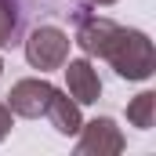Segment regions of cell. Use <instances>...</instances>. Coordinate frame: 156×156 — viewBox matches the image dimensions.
Segmentation results:
<instances>
[{
  "label": "cell",
  "mask_w": 156,
  "mask_h": 156,
  "mask_svg": "<svg viewBox=\"0 0 156 156\" xmlns=\"http://www.w3.org/2000/svg\"><path fill=\"white\" fill-rule=\"evenodd\" d=\"M76 26V44L83 55L91 58H105L120 80H149L156 69V55H153V40L142 29H127L113 18L102 15H83Z\"/></svg>",
  "instance_id": "cell-1"
},
{
  "label": "cell",
  "mask_w": 156,
  "mask_h": 156,
  "mask_svg": "<svg viewBox=\"0 0 156 156\" xmlns=\"http://www.w3.org/2000/svg\"><path fill=\"white\" fill-rule=\"evenodd\" d=\"M22 44H26V62L33 69H40V73H51V69H62L66 66L73 40H69L66 29H58V26H37Z\"/></svg>",
  "instance_id": "cell-2"
},
{
  "label": "cell",
  "mask_w": 156,
  "mask_h": 156,
  "mask_svg": "<svg viewBox=\"0 0 156 156\" xmlns=\"http://www.w3.org/2000/svg\"><path fill=\"white\" fill-rule=\"evenodd\" d=\"M76 134H80V142H76L80 156H116L127 145L116 120H109V116H94L91 123H80Z\"/></svg>",
  "instance_id": "cell-3"
},
{
  "label": "cell",
  "mask_w": 156,
  "mask_h": 156,
  "mask_svg": "<svg viewBox=\"0 0 156 156\" xmlns=\"http://www.w3.org/2000/svg\"><path fill=\"white\" fill-rule=\"evenodd\" d=\"M51 94H55V83H47L44 76H26L11 87L7 109L22 120H40L44 109H47V102H51Z\"/></svg>",
  "instance_id": "cell-4"
},
{
  "label": "cell",
  "mask_w": 156,
  "mask_h": 156,
  "mask_svg": "<svg viewBox=\"0 0 156 156\" xmlns=\"http://www.w3.org/2000/svg\"><path fill=\"white\" fill-rule=\"evenodd\" d=\"M66 94L76 102V105H91L102 98V80L98 69L87 62V58H66Z\"/></svg>",
  "instance_id": "cell-5"
},
{
  "label": "cell",
  "mask_w": 156,
  "mask_h": 156,
  "mask_svg": "<svg viewBox=\"0 0 156 156\" xmlns=\"http://www.w3.org/2000/svg\"><path fill=\"white\" fill-rule=\"evenodd\" d=\"M44 120L58 131V134H76L80 123H83V116H80V105L66 94V91H58L55 87V94H51V102H47V109H44Z\"/></svg>",
  "instance_id": "cell-6"
},
{
  "label": "cell",
  "mask_w": 156,
  "mask_h": 156,
  "mask_svg": "<svg viewBox=\"0 0 156 156\" xmlns=\"http://www.w3.org/2000/svg\"><path fill=\"white\" fill-rule=\"evenodd\" d=\"M18 7H22L26 18H29L33 11H51V15H66L69 22H80V18L91 11L87 0H18Z\"/></svg>",
  "instance_id": "cell-7"
},
{
  "label": "cell",
  "mask_w": 156,
  "mask_h": 156,
  "mask_svg": "<svg viewBox=\"0 0 156 156\" xmlns=\"http://www.w3.org/2000/svg\"><path fill=\"white\" fill-rule=\"evenodd\" d=\"M22 33H26V15L18 0H0V47L22 44Z\"/></svg>",
  "instance_id": "cell-8"
},
{
  "label": "cell",
  "mask_w": 156,
  "mask_h": 156,
  "mask_svg": "<svg viewBox=\"0 0 156 156\" xmlns=\"http://www.w3.org/2000/svg\"><path fill=\"white\" fill-rule=\"evenodd\" d=\"M153 120H156V94L153 91H142L138 98L127 102V123H131V127L153 131Z\"/></svg>",
  "instance_id": "cell-9"
},
{
  "label": "cell",
  "mask_w": 156,
  "mask_h": 156,
  "mask_svg": "<svg viewBox=\"0 0 156 156\" xmlns=\"http://www.w3.org/2000/svg\"><path fill=\"white\" fill-rule=\"evenodd\" d=\"M11 127H15V113L7 109V102H0V142L11 134Z\"/></svg>",
  "instance_id": "cell-10"
},
{
  "label": "cell",
  "mask_w": 156,
  "mask_h": 156,
  "mask_svg": "<svg viewBox=\"0 0 156 156\" xmlns=\"http://www.w3.org/2000/svg\"><path fill=\"white\" fill-rule=\"evenodd\" d=\"M87 4H98V7H109V4H116V0H87Z\"/></svg>",
  "instance_id": "cell-11"
},
{
  "label": "cell",
  "mask_w": 156,
  "mask_h": 156,
  "mask_svg": "<svg viewBox=\"0 0 156 156\" xmlns=\"http://www.w3.org/2000/svg\"><path fill=\"white\" fill-rule=\"evenodd\" d=\"M0 73H4V62H0Z\"/></svg>",
  "instance_id": "cell-12"
}]
</instances>
